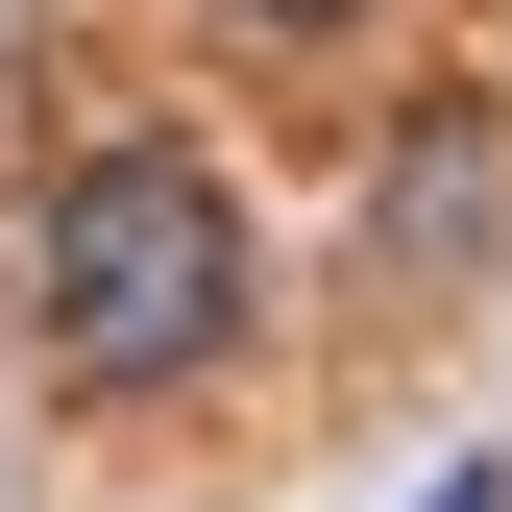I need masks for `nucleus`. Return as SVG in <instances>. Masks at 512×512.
Returning <instances> with one entry per match:
<instances>
[{"label": "nucleus", "instance_id": "f257e3e1", "mask_svg": "<svg viewBox=\"0 0 512 512\" xmlns=\"http://www.w3.org/2000/svg\"><path fill=\"white\" fill-rule=\"evenodd\" d=\"M25 317L74 391H196V366L244 342V196L196 147H74L25 220Z\"/></svg>", "mask_w": 512, "mask_h": 512}, {"label": "nucleus", "instance_id": "f03ea898", "mask_svg": "<svg viewBox=\"0 0 512 512\" xmlns=\"http://www.w3.org/2000/svg\"><path fill=\"white\" fill-rule=\"evenodd\" d=\"M512 244V122H439L415 171H366V293H464Z\"/></svg>", "mask_w": 512, "mask_h": 512}, {"label": "nucleus", "instance_id": "7ed1b4c3", "mask_svg": "<svg viewBox=\"0 0 512 512\" xmlns=\"http://www.w3.org/2000/svg\"><path fill=\"white\" fill-rule=\"evenodd\" d=\"M415 512H512V464H439V488H415Z\"/></svg>", "mask_w": 512, "mask_h": 512}, {"label": "nucleus", "instance_id": "20e7f679", "mask_svg": "<svg viewBox=\"0 0 512 512\" xmlns=\"http://www.w3.org/2000/svg\"><path fill=\"white\" fill-rule=\"evenodd\" d=\"M244 25H366V0H244Z\"/></svg>", "mask_w": 512, "mask_h": 512}]
</instances>
